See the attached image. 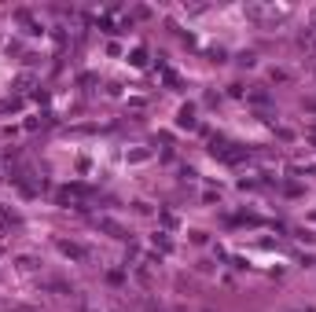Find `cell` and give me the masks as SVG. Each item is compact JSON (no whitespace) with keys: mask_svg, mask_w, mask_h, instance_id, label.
<instances>
[{"mask_svg":"<svg viewBox=\"0 0 316 312\" xmlns=\"http://www.w3.org/2000/svg\"><path fill=\"white\" fill-rule=\"evenodd\" d=\"M59 250H63L67 257H77V261H85V257H88V250L77 246V243H59Z\"/></svg>","mask_w":316,"mask_h":312,"instance_id":"6da1fadb","label":"cell"},{"mask_svg":"<svg viewBox=\"0 0 316 312\" xmlns=\"http://www.w3.org/2000/svg\"><path fill=\"white\" fill-rule=\"evenodd\" d=\"M180 125H184V129H192V125H195V107H184L180 110Z\"/></svg>","mask_w":316,"mask_h":312,"instance_id":"7a4b0ae2","label":"cell"}]
</instances>
